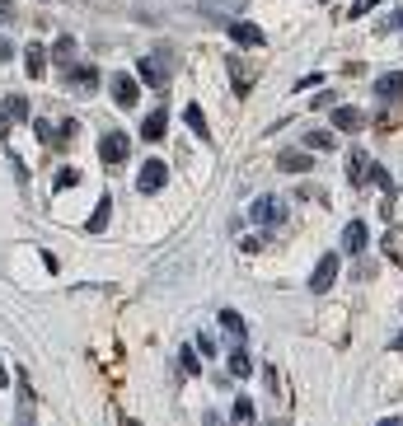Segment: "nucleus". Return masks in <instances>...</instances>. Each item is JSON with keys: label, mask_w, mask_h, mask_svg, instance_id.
Here are the masks:
<instances>
[{"label": "nucleus", "mask_w": 403, "mask_h": 426, "mask_svg": "<svg viewBox=\"0 0 403 426\" xmlns=\"http://www.w3.org/2000/svg\"><path fill=\"white\" fill-rule=\"evenodd\" d=\"M0 19H5V23H14V19H19V14H14V5H10V0H0Z\"/></svg>", "instance_id": "nucleus-34"}, {"label": "nucleus", "mask_w": 403, "mask_h": 426, "mask_svg": "<svg viewBox=\"0 0 403 426\" xmlns=\"http://www.w3.org/2000/svg\"><path fill=\"white\" fill-rule=\"evenodd\" d=\"M370 164H375V159H370L366 150H352V155H347V183H352V188L370 183Z\"/></svg>", "instance_id": "nucleus-7"}, {"label": "nucleus", "mask_w": 403, "mask_h": 426, "mask_svg": "<svg viewBox=\"0 0 403 426\" xmlns=\"http://www.w3.org/2000/svg\"><path fill=\"white\" fill-rule=\"evenodd\" d=\"M394 351H403V333H399V337H394Z\"/></svg>", "instance_id": "nucleus-40"}, {"label": "nucleus", "mask_w": 403, "mask_h": 426, "mask_svg": "<svg viewBox=\"0 0 403 426\" xmlns=\"http://www.w3.org/2000/svg\"><path fill=\"white\" fill-rule=\"evenodd\" d=\"M75 136H80V122H75V117H66V122H56V141H52V146H70Z\"/></svg>", "instance_id": "nucleus-22"}, {"label": "nucleus", "mask_w": 403, "mask_h": 426, "mask_svg": "<svg viewBox=\"0 0 403 426\" xmlns=\"http://www.w3.org/2000/svg\"><path fill=\"white\" fill-rule=\"evenodd\" d=\"M10 56H14V43H10V38H0V61H10Z\"/></svg>", "instance_id": "nucleus-35"}, {"label": "nucleus", "mask_w": 403, "mask_h": 426, "mask_svg": "<svg viewBox=\"0 0 403 426\" xmlns=\"http://www.w3.org/2000/svg\"><path fill=\"white\" fill-rule=\"evenodd\" d=\"M112 103L117 108H136V75H112Z\"/></svg>", "instance_id": "nucleus-11"}, {"label": "nucleus", "mask_w": 403, "mask_h": 426, "mask_svg": "<svg viewBox=\"0 0 403 426\" xmlns=\"http://www.w3.org/2000/svg\"><path fill=\"white\" fill-rule=\"evenodd\" d=\"M342 248H347V253H366V220H347V230H342Z\"/></svg>", "instance_id": "nucleus-14"}, {"label": "nucleus", "mask_w": 403, "mask_h": 426, "mask_svg": "<svg viewBox=\"0 0 403 426\" xmlns=\"http://www.w3.org/2000/svg\"><path fill=\"white\" fill-rule=\"evenodd\" d=\"M375 426H403V422H399V417H384V422H375Z\"/></svg>", "instance_id": "nucleus-38"}, {"label": "nucleus", "mask_w": 403, "mask_h": 426, "mask_svg": "<svg viewBox=\"0 0 403 426\" xmlns=\"http://www.w3.org/2000/svg\"><path fill=\"white\" fill-rule=\"evenodd\" d=\"M52 61H56V66H75V38H70V33H61V38H56V43H52Z\"/></svg>", "instance_id": "nucleus-15"}, {"label": "nucleus", "mask_w": 403, "mask_h": 426, "mask_svg": "<svg viewBox=\"0 0 403 426\" xmlns=\"http://www.w3.org/2000/svg\"><path fill=\"white\" fill-rule=\"evenodd\" d=\"M248 215H253V225L272 230V225H281V220H286V206H281L277 197H258V202L248 206Z\"/></svg>", "instance_id": "nucleus-4"}, {"label": "nucleus", "mask_w": 403, "mask_h": 426, "mask_svg": "<svg viewBox=\"0 0 403 426\" xmlns=\"http://www.w3.org/2000/svg\"><path fill=\"white\" fill-rule=\"evenodd\" d=\"M197 351H202V356H216V337L211 333H197Z\"/></svg>", "instance_id": "nucleus-30"}, {"label": "nucleus", "mask_w": 403, "mask_h": 426, "mask_svg": "<svg viewBox=\"0 0 403 426\" xmlns=\"http://www.w3.org/2000/svg\"><path fill=\"white\" fill-rule=\"evenodd\" d=\"M66 80H75L80 94H94V90H99V70H94V66H70Z\"/></svg>", "instance_id": "nucleus-16"}, {"label": "nucleus", "mask_w": 403, "mask_h": 426, "mask_svg": "<svg viewBox=\"0 0 403 426\" xmlns=\"http://www.w3.org/2000/svg\"><path fill=\"white\" fill-rule=\"evenodd\" d=\"M23 70H28V80H38L47 70V47L43 43H28L23 47Z\"/></svg>", "instance_id": "nucleus-13"}, {"label": "nucleus", "mask_w": 403, "mask_h": 426, "mask_svg": "<svg viewBox=\"0 0 403 426\" xmlns=\"http://www.w3.org/2000/svg\"><path fill=\"white\" fill-rule=\"evenodd\" d=\"M375 10V0H357V5H352V19H361V14H370Z\"/></svg>", "instance_id": "nucleus-33"}, {"label": "nucleus", "mask_w": 403, "mask_h": 426, "mask_svg": "<svg viewBox=\"0 0 403 426\" xmlns=\"http://www.w3.org/2000/svg\"><path fill=\"white\" fill-rule=\"evenodd\" d=\"M99 155H103V164H108V169L127 164V155H132V141H127V132L108 127V132H103V141H99Z\"/></svg>", "instance_id": "nucleus-2"}, {"label": "nucleus", "mask_w": 403, "mask_h": 426, "mask_svg": "<svg viewBox=\"0 0 403 426\" xmlns=\"http://www.w3.org/2000/svg\"><path fill=\"white\" fill-rule=\"evenodd\" d=\"M75 183H80V174H75V169H56V192L75 188Z\"/></svg>", "instance_id": "nucleus-28"}, {"label": "nucleus", "mask_w": 403, "mask_h": 426, "mask_svg": "<svg viewBox=\"0 0 403 426\" xmlns=\"http://www.w3.org/2000/svg\"><path fill=\"white\" fill-rule=\"evenodd\" d=\"M389 23H394V28H399V33H403V10H399V14H389Z\"/></svg>", "instance_id": "nucleus-37"}, {"label": "nucleus", "mask_w": 403, "mask_h": 426, "mask_svg": "<svg viewBox=\"0 0 403 426\" xmlns=\"http://www.w3.org/2000/svg\"><path fill=\"white\" fill-rule=\"evenodd\" d=\"M174 66H179V61H174V52H146L141 61H136V75L146 80V90H159V94H164Z\"/></svg>", "instance_id": "nucleus-1"}, {"label": "nucleus", "mask_w": 403, "mask_h": 426, "mask_svg": "<svg viewBox=\"0 0 403 426\" xmlns=\"http://www.w3.org/2000/svg\"><path fill=\"white\" fill-rule=\"evenodd\" d=\"M19 426H33V398H28V403H19Z\"/></svg>", "instance_id": "nucleus-32"}, {"label": "nucleus", "mask_w": 403, "mask_h": 426, "mask_svg": "<svg viewBox=\"0 0 403 426\" xmlns=\"http://www.w3.org/2000/svg\"><path fill=\"white\" fill-rule=\"evenodd\" d=\"M5 122H10V117H5V112H0V141H5V136H10V127H5Z\"/></svg>", "instance_id": "nucleus-36"}, {"label": "nucleus", "mask_w": 403, "mask_h": 426, "mask_svg": "<svg viewBox=\"0 0 403 426\" xmlns=\"http://www.w3.org/2000/svg\"><path fill=\"white\" fill-rule=\"evenodd\" d=\"M179 366H183V375H197V371H202L197 351H188V347H183V351H179Z\"/></svg>", "instance_id": "nucleus-27"}, {"label": "nucleus", "mask_w": 403, "mask_h": 426, "mask_svg": "<svg viewBox=\"0 0 403 426\" xmlns=\"http://www.w3.org/2000/svg\"><path fill=\"white\" fill-rule=\"evenodd\" d=\"M164 183H169V164H164V159H146V169L136 174V192H141V197H146V192H159Z\"/></svg>", "instance_id": "nucleus-3"}, {"label": "nucleus", "mask_w": 403, "mask_h": 426, "mask_svg": "<svg viewBox=\"0 0 403 426\" xmlns=\"http://www.w3.org/2000/svg\"><path fill=\"white\" fill-rule=\"evenodd\" d=\"M333 127H337V132H347V136H357L361 127H366V112H361V108H333Z\"/></svg>", "instance_id": "nucleus-12"}, {"label": "nucleus", "mask_w": 403, "mask_h": 426, "mask_svg": "<svg viewBox=\"0 0 403 426\" xmlns=\"http://www.w3.org/2000/svg\"><path fill=\"white\" fill-rule=\"evenodd\" d=\"M108 215H112V206H108V197H103V202L94 206V215H90V225H85V230H90V235H99L103 225H108Z\"/></svg>", "instance_id": "nucleus-23"}, {"label": "nucleus", "mask_w": 403, "mask_h": 426, "mask_svg": "<svg viewBox=\"0 0 403 426\" xmlns=\"http://www.w3.org/2000/svg\"><path fill=\"white\" fill-rule=\"evenodd\" d=\"M314 108H337V99H333V90H324V94H314Z\"/></svg>", "instance_id": "nucleus-31"}, {"label": "nucleus", "mask_w": 403, "mask_h": 426, "mask_svg": "<svg viewBox=\"0 0 403 426\" xmlns=\"http://www.w3.org/2000/svg\"><path fill=\"white\" fill-rule=\"evenodd\" d=\"M384 253H389L394 262H403V235H384Z\"/></svg>", "instance_id": "nucleus-29"}, {"label": "nucleus", "mask_w": 403, "mask_h": 426, "mask_svg": "<svg viewBox=\"0 0 403 426\" xmlns=\"http://www.w3.org/2000/svg\"><path fill=\"white\" fill-rule=\"evenodd\" d=\"M230 38H235L239 47H263V43H268V38H263V28H258V23H248V19H235V23H230Z\"/></svg>", "instance_id": "nucleus-9"}, {"label": "nucleus", "mask_w": 403, "mask_h": 426, "mask_svg": "<svg viewBox=\"0 0 403 426\" xmlns=\"http://www.w3.org/2000/svg\"><path fill=\"white\" fill-rule=\"evenodd\" d=\"M183 117H188L192 136H202V141H211V127H206V117H202V108H197V103H188V108H183Z\"/></svg>", "instance_id": "nucleus-20"}, {"label": "nucleus", "mask_w": 403, "mask_h": 426, "mask_svg": "<svg viewBox=\"0 0 403 426\" xmlns=\"http://www.w3.org/2000/svg\"><path fill=\"white\" fill-rule=\"evenodd\" d=\"M333 281H337V253H324V258H319V267H314V277H310V291L324 295Z\"/></svg>", "instance_id": "nucleus-5"}, {"label": "nucleus", "mask_w": 403, "mask_h": 426, "mask_svg": "<svg viewBox=\"0 0 403 426\" xmlns=\"http://www.w3.org/2000/svg\"><path fill=\"white\" fill-rule=\"evenodd\" d=\"M277 169H281V174H310L314 159H310V150H281V155H277Z\"/></svg>", "instance_id": "nucleus-8"}, {"label": "nucleus", "mask_w": 403, "mask_h": 426, "mask_svg": "<svg viewBox=\"0 0 403 426\" xmlns=\"http://www.w3.org/2000/svg\"><path fill=\"white\" fill-rule=\"evenodd\" d=\"M225 70H230V80H235V94H248L253 80H248V70L239 66V56H225Z\"/></svg>", "instance_id": "nucleus-21"}, {"label": "nucleus", "mask_w": 403, "mask_h": 426, "mask_svg": "<svg viewBox=\"0 0 403 426\" xmlns=\"http://www.w3.org/2000/svg\"><path fill=\"white\" fill-rule=\"evenodd\" d=\"M5 380H10V375H5V361H0V389H5Z\"/></svg>", "instance_id": "nucleus-39"}, {"label": "nucleus", "mask_w": 403, "mask_h": 426, "mask_svg": "<svg viewBox=\"0 0 403 426\" xmlns=\"http://www.w3.org/2000/svg\"><path fill=\"white\" fill-rule=\"evenodd\" d=\"M0 112H5L10 122H28V99H23V94H10V99L0 103Z\"/></svg>", "instance_id": "nucleus-18"}, {"label": "nucleus", "mask_w": 403, "mask_h": 426, "mask_svg": "<svg viewBox=\"0 0 403 426\" xmlns=\"http://www.w3.org/2000/svg\"><path fill=\"white\" fill-rule=\"evenodd\" d=\"M375 99L380 103H399L403 99V70H384V75L375 80Z\"/></svg>", "instance_id": "nucleus-6"}, {"label": "nucleus", "mask_w": 403, "mask_h": 426, "mask_svg": "<svg viewBox=\"0 0 403 426\" xmlns=\"http://www.w3.org/2000/svg\"><path fill=\"white\" fill-rule=\"evenodd\" d=\"M305 150H333V132H305Z\"/></svg>", "instance_id": "nucleus-25"}, {"label": "nucleus", "mask_w": 403, "mask_h": 426, "mask_svg": "<svg viewBox=\"0 0 403 426\" xmlns=\"http://www.w3.org/2000/svg\"><path fill=\"white\" fill-rule=\"evenodd\" d=\"M164 132H169V108L159 103V108H150V112H146V122H141V136H146V141H159Z\"/></svg>", "instance_id": "nucleus-10"}, {"label": "nucleus", "mask_w": 403, "mask_h": 426, "mask_svg": "<svg viewBox=\"0 0 403 426\" xmlns=\"http://www.w3.org/2000/svg\"><path fill=\"white\" fill-rule=\"evenodd\" d=\"M230 417H235V422H253V398H235Z\"/></svg>", "instance_id": "nucleus-26"}, {"label": "nucleus", "mask_w": 403, "mask_h": 426, "mask_svg": "<svg viewBox=\"0 0 403 426\" xmlns=\"http://www.w3.org/2000/svg\"><path fill=\"white\" fill-rule=\"evenodd\" d=\"M370 183L384 188V197H394V179H389V169H384V164H370Z\"/></svg>", "instance_id": "nucleus-24"}, {"label": "nucleus", "mask_w": 403, "mask_h": 426, "mask_svg": "<svg viewBox=\"0 0 403 426\" xmlns=\"http://www.w3.org/2000/svg\"><path fill=\"white\" fill-rule=\"evenodd\" d=\"M221 328H225L230 337H235V347H244V337H248V324H244V319L235 314V309H221Z\"/></svg>", "instance_id": "nucleus-17"}, {"label": "nucleus", "mask_w": 403, "mask_h": 426, "mask_svg": "<svg viewBox=\"0 0 403 426\" xmlns=\"http://www.w3.org/2000/svg\"><path fill=\"white\" fill-rule=\"evenodd\" d=\"M230 375H235V380H248V375H253V356H248L244 347L230 351Z\"/></svg>", "instance_id": "nucleus-19"}]
</instances>
